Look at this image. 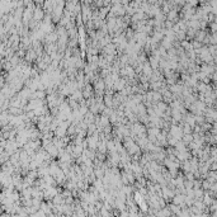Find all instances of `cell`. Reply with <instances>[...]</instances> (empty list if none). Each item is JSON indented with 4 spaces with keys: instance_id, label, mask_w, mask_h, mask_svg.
Returning <instances> with one entry per match:
<instances>
[{
    "instance_id": "obj_1",
    "label": "cell",
    "mask_w": 217,
    "mask_h": 217,
    "mask_svg": "<svg viewBox=\"0 0 217 217\" xmlns=\"http://www.w3.org/2000/svg\"><path fill=\"white\" fill-rule=\"evenodd\" d=\"M43 18H45V10L40 5H36L33 9V17H32V19L37 20V22H41Z\"/></svg>"
},
{
    "instance_id": "obj_2",
    "label": "cell",
    "mask_w": 217,
    "mask_h": 217,
    "mask_svg": "<svg viewBox=\"0 0 217 217\" xmlns=\"http://www.w3.org/2000/svg\"><path fill=\"white\" fill-rule=\"evenodd\" d=\"M170 136L174 137L177 140H180L182 136H183V130L180 126H172L170 128Z\"/></svg>"
},
{
    "instance_id": "obj_3",
    "label": "cell",
    "mask_w": 217,
    "mask_h": 217,
    "mask_svg": "<svg viewBox=\"0 0 217 217\" xmlns=\"http://www.w3.org/2000/svg\"><path fill=\"white\" fill-rule=\"evenodd\" d=\"M166 19L168 20H170V22H173V23H177V20H178V10H175V9H170L169 12L166 13Z\"/></svg>"
},
{
    "instance_id": "obj_4",
    "label": "cell",
    "mask_w": 217,
    "mask_h": 217,
    "mask_svg": "<svg viewBox=\"0 0 217 217\" xmlns=\"http://www.w3.org/2000/svg\"><path fill=\"white\" fill-rule=\"evenodd\" d=\"M182 42V47L184 50H187V51H190V50H193L192 48V43L190 42H188V41H186V40H183V41H180Z\"/></svg>"
}]
</instances>
